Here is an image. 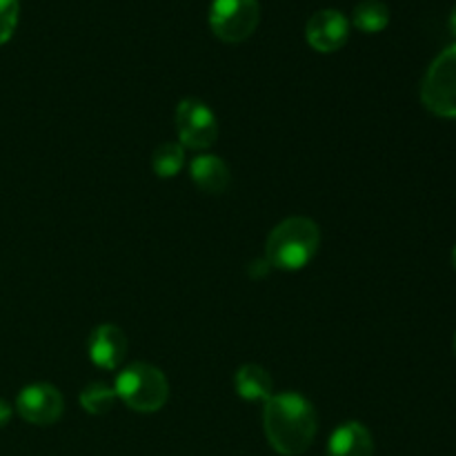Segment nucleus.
Segmentation results:
<instances>
[{
    "instance_id": "9",
    "label": "nucleus",
    "mask_w": 456,
    "mask_h": 456,
    "mask_svg": "<svg viewBox=\"0 0 456 456\" xmlns=\"http://www.w3.org/2000/svg\"><path fill=\"white\" fill-rule=\"evenodd\" d=\"M87 352L96 368L107 370V372L118 370L127 354V337L116 325H98L89 337Z\"/></svg>"
},
{
    "instance_id": "10",
    "label": "nucleus",
    "mask_w": 456,
    "mask_h": 456,
    "mask_svg": "<svg viewBox=\"0 0 456 456\" xmlns=\"http://www.w3.org/2000/svg\"><path fill=\"white\" fill-rule=\"evenodd\" d=\"M374 441L368 428L359 421H346L332 432L328 456H372Z\"/></svg>"
},
{
    "instance_id": "3",
    "label": "nucleus",
    "mask_w": 456,
    "mask_h": 456,
    "mask_svg": "<svg viewBox=\"0 0 456 456\" xmlns=\"http://www.w3.org/2000/svg\"><path fill=\"white\" fill-rule=\"evenodd\" d=\"M116 399L129 410L142 414L159 412L169 399V383L159 368L150 363H132L116 377Z\"/></svg>"
},
{
    "instance_id": "18",
    "label": "nucleus",
    "mask_w": 456,
    "mask_h": 456,
    "mask_svg": "<svg viewBox=\"0 0 456 456\" xmlns=\"http://www.w3.org/2000/svg\"><path fill=\"white\" fill-rule=\"evenodd\" d=\"M450 29H452V34L456 36V7H454L452 16H450Z\"/></svg>"
},
{
    "instance_id": "19",
    "label": "nucleus",
    "mask_w": 456,
    "mask_h": 456,
    "mask_svg": "<svg viewBox=\"0 0 456 456\" xmlns=\"http://www.w3.org/2000/svg\"><path fill=\"white\" fill-rule=\"evenodd\" d=\"M452 265L456 267V248H454V252H452Z\"/></svg>"
},
{
    "instance_id": "14",
    "label": "nucleus",
    "mask_w": 456,
    "mask_h": 456,
    "mask_svg": "<svg viewBox=\"0 0 456 456\" xmlns=\"http://www.w3.org/2000/svg\"><path fill=\"white\" fill-rule=\"evenodd\" d=\"M185 167V147L181 142H163L151 154V172L159 178H174Z\"/></svg>"
},
{
    "instance_id": "6",
    "label": "nucleus",
    "mask_w": 456,
    "mask_h": 456,
    "mask_svg": "<svg viewBox=\"0 0 456 456\" xmlns=\"http://www.w3.org/2000/svg\"><path fill=\"white\" fill-rule=\"evenodd\" d=\"M176 132L178 141L185 150L203 151L216 142L218 120L214 111L199 98H183L176 107Z\"/></svg>"
},
{
    "instance_id": "15",
    "label": "nucleus",
    "mask_w": 456,
    "mask_h": 456,
    "mask_svg": "<svg viewBox=\"0 0 456 456\" xmlns=\"http://www.w3.org/2000/svg\"><path fill=\"white\" fill-rule=\"evenodd\" d=\"M114 401V387L105 386V383H89V386L80 392V405H83L85 412L94 414V417H101V414L110 412Z\"/></svg>"
},
{
    "instance_id": "13",
    "label": "nucleus",
    "mask_w": 456,
    "mask_h": 456,
    "mask_svg": "<svg viewBox=\"0 0 456 456\" xmlns=\"http://www.w3.org/2000/svg\"><path fill=\"white\" fill-rule=\"evenodd\" d=\"M352 25L363 34H379L390 25V9L383 0H361L352 12Z\"/></svg>"
},
{
    "instance_id": "2",
    "label": "nucleus",
    "mask_w": 456,
    "mask_h": 456,
    "mask_svg": "<svg viewBox=\"0 0 456 456\" xmlns=\"http://www.w3.org/2000/svg\"><path fill=\"white\" fill-rule=\"evenodd\" d=\"M321 248V232L305 216H289L270 232L265 243V261L270 267L298 272L310 265Z\"/></svg>"
},
{
    "instance_id": "12",
    "label": "nucleus",
    "mask_w": 456,
    "mask_h": 456,
    "mask_svg": "<svg viewBox=\"0 0 456 456\" xmlns=\"http://www.w3.org/2000/svg\"><path fill=\"white\" fill-rule=\"evenodd\" d=\"M236 395L245 401H270L274 396V383L270 372L256 363H245L236 370Z\"/></svg>"
},
{
    "instance_id": "1",
    "label": "nucleus",
    "mask_w": 456,
    "mask_h": 456,
    "mask_svg": "<svg viewBox=\"0 0 456 456\" xmlns=\"http://www.w3.org/2000/svg\"><path fill=\"white\" fill-rule=\"evenodd\" d=\"M319 428L314 408L297 392H281L263 408V430L272 448L283 456H298L312 445Z\"/></svg>"
},
{
    "instance_id": "8",
    "label": "nucleus",
    "mask_w": 456,
    "mask_h": 456,
    "mask_svg": "<svg viewBox=\"0 0 456 456\" xmlns=\"http://www.w3.org/2000/svg\"><path fill=\"white\" fill-rule=\"evenodd\" d=\"M305 38L316 52H338L350 38V20L338 9H321L307 20Z\"/></svg>"
},
{
    "instance_id": "11",
    "label": "nucleus",
    "mask_w": 456,
    "mask_h": 456,
    "mask_svg": "<svg viewBox=\"0 0 456 456\" xmlns=\"http://www.w3.org/2000/svg\"><path fill=\"white\" fill-rule=\"evenodd\" d=\"M190 176L205 194H223L230 185V167L216 154H199L191 159Z\"/></svg>"
},
{
    "instance_id": "16",
    "label": "nucleus",
    "mask_w": 456,
    "mask_h": 456,
    "mask_svg": "<svg viewBox=\"0 0 456 456\" xmlns=\"http://www.w3.org/2000/svg\"><path fill=\"white\" fill-rule=\"evenodd\" d=\"M18 16H20L18 0H0V45H4L13 36Z\"/></svg>"
},
{
    "instance_id": "4",
    "label": "nucleus",
    "mask_w": 456,
    "mask_h": 456,
    "mask_svg": "<svg viewBox=\"0 0 456 456\" xmlns=\"http://www.w3.org/2000/svg\"><path fill=\"white\" fill-rule=\"evenodd\" d=\"M426 110L441 118H456V45L444 49L428 67L421 83Z\"/></svg>"
},
{
    "instance_id": "20",
    "label": "nucleus",
    "mask_w": 456,
    "mask_h": 456,
    "mask_svg": "<svg viewBox=\"0 0 456 456\" xmlns=\"http://www.w3.org/2000/svg\"><path fill=\"white\" fill-rule=\"evenodd\" d=\"M454 350H456V337H454Z\"/></svg>"
},
{
    "instance_id": "7",
    "label": "nucleus",
    "mask_w": 456,
    "mask_h": 456,
    "mask_svg": "<svg viewBox=\"0 0 456 456\" xmlns=\"http://www.w3.org/2000/svg\"><path fill=\"white\" fill-rule=\"evenodd\" d=\"M65 401L56 386L49 383H31L22 387L16 399V412L22 421L31 426H53L62 417Z\"/></svg>"
},
{
    "instance_id": "5",
    "label": "nucleus",
    "mask_w": 456,
    "mask_h": 456,
    "mask_svg": "<svg viewBox=\"0 0 456 456\" xmlns=\"http://www.w3.org/2000/svg\"><path fill=\"white\" fill-rule=\"evenodd\" d=\"M258 22V0H212L209 4V29L223 43H243L256 31Z\"/></svg>"
},
{
    "instance_id": "17",
    "label": "nucleus",
    "mask_w": 456,
    "mask_h": 456,
    "mask_svg": "<svg viewBox=\"0 0 456 456\" xmlns=\"http://www.w3.org/2000/svg\"><path fill=\"white\" fill-rule=\"evenodd\" d=\"M12 414H13L12 405H9L4 399H0V428L7 426L9 419H12Z\"/></svg>"
}]
</instances>
